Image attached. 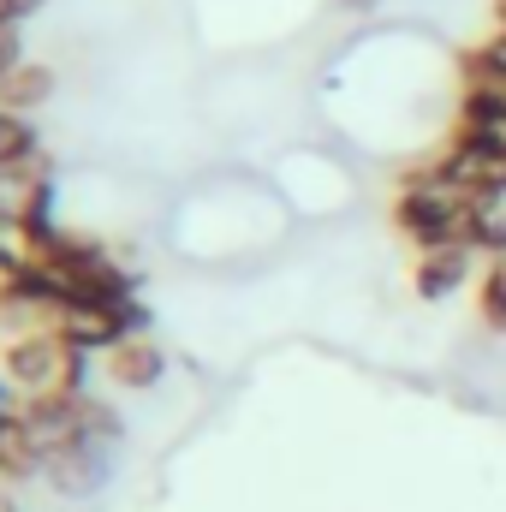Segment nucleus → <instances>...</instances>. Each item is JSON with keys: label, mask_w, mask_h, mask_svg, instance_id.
Segmentation results:
<instances>
[{"label": "nucleus", "mask_w": 506, "mask_h": 512, "mask_svg": "<svg viewBox=\"0 0 506 512\" xmlns=\"http://www.w3.org/2000/svg\"><path fill=\"white\" fill-rule=\"evenodd\" d=\"M36 6H42V0H0V30H18Z\"/></svg>", "instance_id": "4468645a"}, {"label": "nucleus", "mask_w": 506, "mask_h": 512, "mask_svg": "<svg viewBox=\"0 0 506 512\" xmlns=\"http://www.w3.org/2000/svg\"><path fill=\"white\" fill-rule=\"evenodd\" d=\"M48 96H54V72L36 66V60H24V66L0 84V108H6V114H36Z\"/></svg>", "instance_id": "0eeeda50"}, {"label": "nucleus", "mask_w": 506, "mask_h": 512, "mask_svg": "<svg viewBox=\"0 0 506 512\" xmlns=\"http://www.w3.org/2000/svg\"><path fill=\"white\" fill-rule=\"evenodd\" d=\"M0 512H18V501H12V495H0Z\"/></svg>", "instance_id": "2eb2a0df"}, {"label": "nucleus", "mask_w": 506, "mask_h": 512, "mask_svg": "<svg viewBox=\"0 0 506 512\" xmlns=\"http://www.w3.org/2000/svg\"><path fill=\"white\" fill-rule=\"evenodd\" d=\"M465 221H471V203H465V197H453V191H441V185H429V179H417V173L399 179L393 227H399V239L417 245V256L465 245Z\"/></svg>", "instance_id": "f03ea898"}, {"label": "nucleus", "mask_w": 506, "mask_h": 512, "mask_svg": "<svg viewBox=\"0 0 506 512\" xmlns=\"http://www.w3.org/2000/svg\"><path fill=\"white\" fill-rule=\"evenodd\" d=\"M108 471H114V447L108 441H78V447H66V453L48 459L42 483L54 495H66V501H78V495H96L108 483Z\"/></svg>", "instance_id": "20e7f679"}, {"label": "nucleus", "mask_w": 506, "mask_h": 512, "mask_svg": "<svg viewBox=\"0 0 506 512\" xmlns=\"http://www.w3.org/2000/svg\"><path fill=\"white\" fill-rule=\"evenodd\" d=\"M48 471V453L24 417V393H12V382L0 376V483H30Z\"/></svg>", "instance_id": "7ed1b4c3"}, {"label": "nucleus", "mask_w": 506, "mask_h": 512, "mask_svg": "<svg viewBox=\"0 0 506 512\" xmlns=\"http://www.w3.org/2000/svg\"><path fill=\"white\" fill-rule=\"evenodd\" d=\"M465 251L495 262L506 256V203H471V221H465Z\"/></svg>", "instance_id": "6e6552de"}, {"label": "nucleus", "mask_w": 506, "mask_h": 512, "mask_svg": "<svg viewBox=\"0 0 506 512\" xmlns=\"http://www.w3.org/2000/svg\"><path fill=\"white\" fill-rule=\"evenodd\" d=\"M18 66H24V36H18V30H0V84H6Z\"/></svg>", "instance_id": "ddd939ff"}, {"label": "nucleus", "mask_w": 506, "mask_h": 512, "mask_svg": "<svg viewBox=\"0 0 506 512\" xmlns=\"http://www.w3.org/2000/svg\"><path fill=\"white\" fill-rule=\"evenodd\" d=\"M495 24H506V0H495Z\"/></svg>", "instance_id": "dca6fc26"}, {"label": "nucleus", "mask_w": 506, "mask_h": 512, "mask_svg": "<svg viewBox=\"0 0 506 512\" xmlns=\"http://www.w3.org/2000/svg\"><path fill=\"white\" fill-rule=\"evenodd\" d=\"M0 221L24 233L30 256H48L66 233L54 221V161L30 155V161H6L0 167Z\"/></svg>", "instance_id": "f257e3e1"}, {"label": "nucleus", "mask_w": 506, "mask_h": 512, "mask_svg": "<svg viewBox=\"0 0 506 512\" xmlns=\"http://www.w3.org/2000/svg\"><path fill=\"white\" fill-rule=\"evenodd\" d=\"M465 280H471V251H465V245L423 251V256H417V268H411V292H417L423 304H441V298H453Z\"/></svg>", "instance_id": "39448f33"}, {"label": "nucleus", "mask_w": 506, "mask_h": 512, "mask_svg": "<svg viewBox=\"0 0 506 512\" xmlns=\"http://www.w3.org/2000/svg\"><path fill=\"white\" fill-rule=\"evenodd\" d=\"M465 78H506V24H495V36H483L465 60H459Z\"/></svg>", "instance_id": "9b49d317"}, {"label": "nucleus", "mask_w": 506, "mask_h": 512, "mask_svg": "<svg viewBox=\"0 0 506 512\" xmlns=\"http://www.w3.org/2000/svg\"><path fill=\"white\" fill-rule=\"evenodd\" d=\"M477 316L489 334H506V256L483 262V274H477Z\"/></svg>", "instance_id": "1a4fd4ad"}, {"label": "nucleus", "mask_w": 506, "mask_h": 512, "mask_svg": "<svg viewBox=\"0 0 506 512\" xmlns=\"http://www.w3.org/2000/svg\"><path fill=\"white\" fill-rule=\"evenodd\" d=\"M42 155V131L30 126V114H6L0 108V167L6 161H30Z\"/></svg>", "instance_id": "9d476101"}, {"label": "nucleus", "mask_w": 506, "mask_h": 512, "mask_svg": "<svg viewBox=\"0 0 506 512\" xmlns=\"http://www.w3.org/2000/svg\"><path fill=\"white\" fill-rule=\"evenodd\" d=\"M161 370H167V352H161L149 334H137V340H126V346L108 352V376H114V387H155Z\"/></svg>", "instance_id": "423d86ee"}, {"label": "nucleus", "mask_w": 506, "mask_h": 512, "mask_svg": "<svg viewBox=\"0 0 506 512\" xmlns=\"http://www.w3.org/2000/svg\"><path fill=\"white\" fill-rule=\"evenodd\" d=\"M24 256H30V245H24V233H18V227H6V221H0V274H6V268H18V262H24Z\"/></svg>", "instance_id": "f8f14e48"}]
</instances>
